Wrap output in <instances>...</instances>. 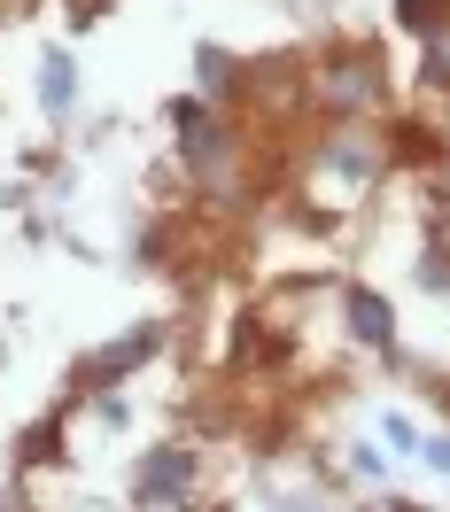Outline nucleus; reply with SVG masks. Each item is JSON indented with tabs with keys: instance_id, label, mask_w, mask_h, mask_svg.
I'll return each instance as SVG.
<instances>
[{
	"instance_id": "423d86ee",
	"label": "nucleus",
	"mask_w": 450,
	"mask_h": 512,
	"mask_svg": "<svg viewBox=\"0 0 450 512\" xmlns=\"http://www.w3.org/2000/svg\"><path fill=\"white\" fill-rule=\"evenodd\" d=\"M427 86H450V39H427Z\"/></svg>"
},
{
	"instance_id": "0eeeda50",
	"label": "nucleus",
	"mask_w": 450,
	"mask_h": 512,
	"mask_svg": "<svg viewBox=\"0 0 450 512\" xmlns=\"http://www.w3.org/2000/svg\"><path fill=\"white\" fill-rule=\"evenodd\" d=\"M443 8H450V0H404V24H412V32H427Z\"/></svg>"
},
{
	"instance_id": "39448f33",
	"label": "nucleus",
	"mask_w": 450,
	"mask_h": 512,
	"mask_svg": "<svg viewBox=\"0 0 450 512\" xmlns=\"http://www.w3.org/2000/svg\"><path fill=\"white\" fill-rule=\"evenodd\" d=\"M365 94H373V70L365 63H350L342 78H334V101H365Z\"/></svg>"
},
{
	"instance_id": "20e7f679",
	"label": "nucleus",
	"mask_w": 450,
	"mask_h": 512,
	"mask_svg": "<svg viewBox=\"0 0 450 512\" xmlns=\"http://www.w3.org/2000/svg\"><path fill=\"white\" fill-rule=\"evenodd\" d=\"M70 94H78V70H70V55H55L47 63V109H70Z\"/></svg>"
},
{
	"instance_id": "6e6552de",
	"label": "nucleus",
	"mask_w": 450,
	"mask_h": 512,
	"mask_svg": "<svg viewBox=\"0 0 450 512\" xmlns=\"http://www.w3.org/2000/svg\"><path fill=\"white\" fill-rule=\"evenodd\" d=\"M427 466H435V474H450V443H427Z\"/></svg>"
},
{
	"instance_id": "7ed1b4c3",
	"label": "nucleus",
	"mask_w": 450,
	"mask_h": 512,
	"mask_svg": "<svg viewBox=\"0 0 450 512\" xmlns=\"http://www.w3.org/2000/svg\"><path fill=\"white\" fill-rule=\"evenodd\" d=\"M350 319H357V334H365V342H388V334H396V319H388L381 295H350Z\"/></svg>"
},
{
	"instance_id": "f257e3e1",
	"label": "nucleus",
	"mask_w": 450,
	"mask_h": 512,
	"mask_svg": "<svg viewBox=\"0 0 450 512\" xmlns=\"http://www.w3.org/2000/svg\"><path fill=\"white\" fill-rule=\"evenodd\" d=\"M187 497V450H156L140 466V505H179Z\"/></svg>"
},
{
	"instance_id": "f03ea898",
	"label": "nucleus",
	"mask_w": 450,
	"mask_h": 512,
	"mask_svg": "<svg viewBox=\"0 0 450 512\" xmlns=\"http://www.w3.org/2000/svg\"><path fill=\"white\" fill-rule=\"evenodd\" d=\"M148 350H156V334L140 326L132 342H117V350H101L94 365H86V381H117V373H132V357H148Z\"/></svg>"
}]
</instances>
